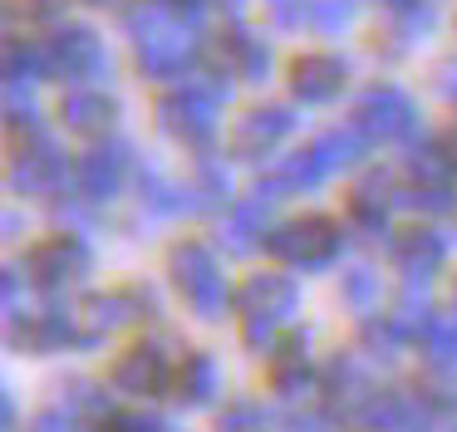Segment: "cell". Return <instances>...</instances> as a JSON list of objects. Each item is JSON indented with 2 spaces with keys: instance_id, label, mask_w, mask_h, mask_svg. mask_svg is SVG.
I'll use <instances>...</instances> for the list:
<instances>
[{
  "instance_id": "6da1fadb",
  "label": "cell",
  "mask_w": 457,
  "mask_h": 432,
  "mask_svg": "<svg viewBox=\"0 0 457 432\" xmlns=\"http://www.w3.org/2000/svg\"><path fill=\"white\" fill-rule=\"evenodd\" d=\"M129 35L138 45V69L148 79H182L197 64V45L182 35V25L158 0H143L129 10Z\"/></svg>"
},
{
  "instance_id": "7a4b0ae2",
  "label": "cell",
  "mask_w": 457,
  "mask_h": 432,
  "mask_svg": "<svg viewBox=\"0 0 457 432\" xmlns=\"http://www.w3.org/2000/svg\"><path fill=\"white\" fill-rule=\"evenodd\" d=\"M237 304H241V334H246V344L251 349H270V344H276V329L300 310V285L290 280V275L261 270L241 285Z\"/></svg>"
},
{
  "instance_id": "3957f363",
  "label": "cell",
  "mask_w": 457,
  "mask_h": 432,
  "mask_svg": "<svg viewBox=\"0 0 457 432\" xmlns=\"http://www.w3.org/2000/svg\"><path fill=\"white\" fill-rule=\"evenodd\" d=\"M168 275L182 290V300L192 304L197 320H221V310H227V275H221L217 255H212L207 245L202 241H178L168 251Z\"/></svg>"
},
{
  "instance_id": "277c9868",
  "label": "cell",
  "mask_w": 457,
  "mask_h": 432,
  "mask_svg": "<svg viewBox=\"0 0 457 432\" xmlns=\"http://www.w3.org/2000/svg\"><path fill=\"white\" fill-rule=\"evenodd\" d=\"M345 245V231L329 216H300V221H286L266 236V251L286 265H300V270H325L329 261Z\"/></svg>"
},
{
  "instance_id": "5b68a950",
  "label": "cell",
  "mask_w": 457,
  "mask_h": 432,
  "mask_svg": "<svg viewBox=\"0 0 457 432\" xmlns=\"http://www.w3.org/2000/svg\"><path fill=\"white\" fill-rule=\"evenodd\" d=\"M418 123H423L418 104L403 94V88H394V84L364 88L359 104H354V128L369 137V143H403V137L418 133Z\"/></svg>"
},
{
  "instance_id": "8992f818",
  "label": "cell",
  "mask_w": 457,
  "mask_h": 432,
  "mask_svg": "<svg viewBox=\"0 0 457 432\" xmlns=\"http://www.w3.org/2000/svg\"><path fill=\"white\" fill-rule=\"evenodd\" d=\"M25 275H30L40 290H64V285L84 280L89 275V245L79 236H40V241L25 251Z\"/></svg>"
},
{
  "instance_id": "52a82bcc",
  "label": "cell",
  "mask_w": 457,
  "mask_h": 432,
  "mask_svg": "<svg viewBox=\"0 0 457 432\" xmlns=\"http://www.w3.org/2000/svg\"><path fill=\"white\" fill-rule=\"evenodd\" d=\"M217 108L221 98H212L202 84H182L172 88V94H162L158 104V118H162V133H172L178 143H207L212 133H217Z\"/></svg>"
},
{
  "instance_id": "ba28073f",
  "label": "cell",
  "mask_w": 457,
  "mask_h": 432,
  "mask_svg": "<svg viewBox=\"0 0 457 432\" xmlns=\"http://www.w3.org/2000/svg\"><path fill=\"white\" fill-rule=\"evenodd\" d=\"M45 54H50V69L64 74V79H84V84L109 79V49H104V39L94 35V29H84V25L54 29L50 45H45Z\"/></svg>"
},
{
  "instance_id": "9c48e42d",
  "label": "cell",
  "mask_w": 457,
  "mask_h": 432,
  "mask_svg": "<svg viewBox=\"0 0 457 432\" xmlns=\"http://www.w3.org/2000/svg\"><path fill=\"white\" fill-rule=\"evenodd\" d=\"M60 182H64L60 143L45 137V133H30L21 147H15V157H11V187L21 196H50V192H60Z\"/></svg>"
},
{
  "instance_id": "30bf717a",
  "label": "cell",
  "mask_w": 457,
  "mask_h": 432,
  "mask_svg": "<svg viewBox=\"0 0 457 432\" xmlns=\"http://www.w3.org/2000/svg\"><path fill=\"white\" fill-rule=\"evenodd\" d=\"M295 133V113L280 104H266V108H251V113L237 118V128H231V153L241 157V162H256V157H270L286 137Z\"/></svg>"
},
{
  "instance_id": "8fae6325",
  "label": "cell",
  "mask_w": 457,
  "mask_h": 432,
  "mask_svg": "<svg viewBox=\"0 0 457 432\" xmlns=\"http://www.w3.org/2000/svg\"><path fill=\"white\" fill-rule=\"evenodd\" d=\"M168 383H172L168 353L153 349V344H133V349H123L119 363H113V388H119V393H133V398L162 393Z\"/></svg>"
},
{
  "instance_id": "7c38bea8",
  "label": "cell",
  "mask_w": 457,
  "mask_h": 432,
  "mask_svg": "<svg viewBox=\"0 0 457 432\" xmlns=\"http://www.w3.org/2000/svg\"><path fill=\"white\" fill-rule=\"evenodd\" d=\"M74 177H79V192L89 196V202H109V196H119L123 177H129V147L123 143L89 147V153L79 157V167H74Z\"/></svg>"
},
{
  "instance_id": "4fadbf2b",
  "label": "cell",
  "mask_w": 457,
  "mask_h": 432,
  "mask_svg": "<svg viewBox=\"0 0 457 432\" xmlns=\"http://www.w3.org/2000/svg\"><path fill=\"white\" fill-rule=\"evenodd\" d=\"M15 344L30 353H54L64 349V344H89V334L74 329V314L60 310V304H50V310H35V314H15Z\"/></svg>"
},
{
  "instance_id": "5bb4252c",
  "label": "cell",
  "mask_w": 457,
  "mask_h": 432,
  "mask_svg": "<svg viewBox=\"0 0 457 432\" xmlns=\"http://www.w3.org/2000/svg\"><path fill=\"white\" fill-rule=\"evenodd\" d=\"M270 206H276V192H266V187H256L251 196H241V202L231 206L227 221H221V241H227V251L246 255L261 236L276 231V226H270Z\"/></svg>"
},
{
  "instance_id": "9a60e30c",
  "label": "cell",
  "mask_w": 457,
  "mask_h": 432,
  "mask_svg": "<svg viewBox=\"0 0 457 432\" xmlns=\"http://www.w3.org/2000/svg\"><path fill=\"white\" fill-rule=\"evenodd\" d=\"M345 88V64L335 54H300L290 64V94L300 104H329Z\"/></svg>"
},
{
  "instance_id": "2e32d148",
  "label": "cell",
  "mask_w": 457,
  "mask_h": 432,
  "mask_svg": "<svg viewBox=\"0 0 457 432\" xmlns=\"http://www.w3.org/2000/svg\"><path fill=\"white\" fill-rule=\"evenodd\" d=\"M388 251H394L398 270L408 275V280H428V275H437V265L447 261V245L437 231H428V226H413V231H398L394 241H388Z\"/></svg>"
},
{
  "instance_id": "e0dca14e",
  "label": "cell",
  "mask_w": 457,
  "mask_h": 432,
  "mask_svg": "<svg viewBox=\"0 0 457 432\" xmlns=\"http://www.w3.org/2000/svg\"><path fill=\"white\" fill-rule=\"evenodd\" d=\"M394 202H398V196H394V182H388L384 172L364 177V182L354 187V196H349V226L378 241V236L388 231V206H394Z\"/></svg>"
},
{
  "instance_id": "ac0fdd59",
  "label": "cell",
  "mask_w": 457,
  "mask_h": 432,
  "mask_svg": "<svg viewBox=\"0 0 457 432\" xmlns=\"http://www.w3.org/2000/svg\"><path fill=\"white\" fill-rule=\"evenodd\" d=\"M143 310H153V295L148 290H109V295H94L84 304V320H89V339L99 334H113L123 324H133Z\"/></svg>"
},
{
  "instance_id": "d6986e66",
  "label": "cell",
  "mask_w": 457,
  "mask_h": 432,
  "mask_svg": "<svg viewBox=\"0 0 457 432\" xmlns=\"http://www.w3.org/2000/svg\"><path fill=\"white\" fill-rule=\"evenodd\" d=\"M60 113H64V128H70V133H104V128L119 118V104H113L104 88L84 84V88H70V94H64Z\"/></svg>"
},
{
  "instance_id": "ffe728a7",
  "label": "cell",
  "mask_w": 457,
  "mask_h": 432,
  "mask_svg": "<svg viewBox=\"0 0 457 432\" xmlns=\"http://www.w3.org/2000/svg\"><path fill=\"white\" fill-rule=\"evenodd\" d=\"M217 64L231 69L237 79H246V84H261V79L270 74V49L261 45L251 29H231V35H221V45H217Z\"/></svg>"
},
{
  "instance_id": "44dd1931",
  "label": "cell",
  "mask_w": 457,
  "mask_h": 432,
  "mask_svg": "<svg viewBox=\"0 0 457 432\" xmlns=\"http://www.w3.org/2000/svg\"><path fill=\"white\" fill-rule=\"evenodd\" d=\"M329 177V167L315 157V147H300V153H290V157H276L270 162V172H266V192H310V187H320Z\"/></svg>"
},
{
  "instance_id": "7402d4cb",
  "label": "cell",
  "mask_w": 457,
  "mask_h": 432,
  "mask_svg": "<svg viewBox=\"0 0 457 432\" xmlns=\"http://www.w3.org/2000/svg\"><path fill=\"white\" fill-rule=\"evenodd\" d=\"M172 398L178 403H187V408H202V403H212L221 393V369H217V359L212 353H187L182 359V369L172 373Z\"/></svg>"
},
{
  "instance_id": "603a6c76",
  "label": "cell",
  "mask_w": 457,
  "mask_h": 432,
  "mask_svg": "<svg viewBox=\"0 0 457 432\" xmlns=\"http://www.w3.org/2000/svg\"><path fill=\"white\" fill-rule=\"evenodd\" d=\"M310 383H315V369L305 359V339H286L280 353L270 359V388L286 393V398H300V393H310Z\"/></svg>"
},
{
  "instance_id": "cb8c5ba5",
  "label": "cell",
  "mask_w": 457,
  "mask_h": 432,
  "mask_svg": "<svg viewBox=\"0 0 457 432\" xmlns=\"http://www.w3.org/2000/svg\"><path fill=\"white\" fill-rule=\"evenodd\" d=\"M50 69V54L30 39H5V94H30V84Z\"/></svg>"
},
{
  "instance_id": "d4e9b609",
  "label": "cell",
  "mask_w": 457,
  "mask_h": 432,
  "mask_svg": "<svg viewBox=\"0 0 457 432\" xmlns=\"http://www.w3.org/2000/svg\"><path fill=\"white\" fill-rule=\"evenodd\" d=\"M310 147H315V157L329 167V172H345V167H354L359 157H364L369 137L359 133V128H325Z\"/></svg>"
},
{
  "instance_id": "484cf974",
  "label": "cell",
  "mask_w": 457,
  "mask_h": 432,
  "mask_svg": "<svg viewBox=\"0 0 457 432\" xmlns=\"http://www.w3.org/2000/svg\"><path fill=\"white\" fill-rule=\"evenodd\" d=\"M418 349L433 369H457V320L453 314H433V320L418 329Z\"/></svg>"
},
{
  "instance_id": "4316f807",
  "label": "cell",
  "mask_w": 457,
  "mask_h": 432,
  "mask_svg": "<svg viewBox=\"0 0 457 432\" xmlns=\"http://www.w3.org/2000/svg\"><path fill=\"white\" fill-rule=\"evenodd\" d=\"M408 329L398 314H369L364 324H359V344H364L369 359H398V349H403Z\"/></svg>"
},
{
  "instance_id": "83f0119b",
  "label": "cell",
  "mask_w": 457,
  "mask_h": 432,
  "mask_svg": "<svg viewBox=\"0 0 457 432\" xmlns=\"http://www.w3.org/2000/svg\"><path fill=\"white\" fill-rule=\"evenodd\" d=\"M453 147H437V143H428V147H413L408 153V177H413V187H453Z\"/></svg>"
},
{
  "instance_id": "f1b7e54d",
  "label": "cell",
  "mask_w": 457,
  "mask_h": 432,
  "mask_svg": "<svg viewBox=\"0 0 457 432\" xmlns=\"http://www.w3.org/2000/svg\"><path fill=\"white\" fill-rule=\"evenodd\" d=\"M192 212H212V206H221L227 202V192H231V177H227V167L221 162H212V157H202L197 162V172H192Z\"/></svg>"
},
{
  "instance_id": "f546056e",
  "label": "cell",
  "mask_w": 457,
  "mask_h": 432,
  "mask_svg": "<svg viewBox=\"0 0 457 432\" xmlns=\"http://www.w3.org/2000/svg\"><path fill=\"white\" fill-rule=\"evenodd\" d=\"M138 192H143V202H148V212H158V216H172V212H182V206H192V192H187V187L162 182L158 172H143V177H138Z\"/></svg>"
},
{
  "instance_id": "4dcf8cb0",
  "label": "cell",
  "mask_w": 457,
  "mask_h": 432,
  "mask_svg": "<svg viewBox=\"0 0 457 432\" xmlns=\"http://www.w3.org/2000/svg\"><path fill=\"white\" fill-rule=\"evenodd\" d=\"M388 20L403 39H418L428 25H433V0H384Z\"/></svg>"
},
{
  "instance_id": "1f68e13d",
  "label": "cell",
  "mask_w": 457,
  "mask_h": 432,
  "mask_svg": "<svg viewBox=\"0 0 457 432\" xmlns=\"http://www.w3.org/2000/svg\"><path fill=\"white\" fill-rule=\"evenodd\" d=\"M398 206L443 216V212H453V206H457V196H453V187H408V192H398Z\"/></svg>"
},
{
  "instance_id": "d6a6232c",
  "label": "cell",
  "mask_w": 457,
  "mask_h": 432,
  "mask_svg": "<svg viewBox=\"0 0 457 432\" xmlns=\"http://www.w3.org/2000/svg\"><path fill=\"white\" fill-rule=\"evenodd\" d=\"M359 0H310V20H315L325 35H335V29H345L349 20H354Z\"/></svg>"
},
{
  "instance_id": "836d02e7",
  "label": "cell",
  "mask_w": 457,
  "mask_h": 432,
  "mask_svg": "<svg viewBox=\"0 0 457 432\" xmlns=\"http://www.w3.org/2000/svg\"><path fill=\"white\" fill-rule=\"evenodd\" d=\"M345 300L354 304V310H374V300H378V275L369 270V265H354V270L345 275Z\"/></svg>"
},
{
  "instance_id": "e575fe53",
  "label": "cell",
  "mask_w": 457,
  "mask_h": 432,
  "mask_svg": "<svg viewBox=\"0 0 457 432\" xmlns=\"http://www.w3.org/2000/svg\"><path fill=\"white\" fill-rule=\"evenodd\" d=\"M70 412H94V418H109V393L94 388V383H70Z\"/></svg>"
},
{
  "instance_id": "d590c367",
  "label": "cell",
  "mask_w": 457,
  "mask_h": 432,
  "mask_svg": "<svg viewBox=\"0 0 457 432\" xmlns=\"http://www.w3.org/2000/svg\"><path fill=\"white\" fill-rule=\"evenodd\" d=\"M261 422H266V412H261V403H231L227 412H221V432H261Z\"/></svg>"
},
{
  "instance_id": "8d00e7d4",
  "label": "cell",
  "mask_w": 457,
  "mask_h": 432,
  "mask_svg": "<svg viewBox=\"0 0 457 432\" xmlns=\"http://www.w3.org/2000/svg\"><path fill=\"white\" fill-rule=\"evenodd\" d=\"M109 432H172V428L158 418H143V412H119V418H109Z\"/></svg>"
},
{
  "instance_id": "74e56055",
  "label": "cell",
  "mask_w": 457,
  "mask_h": 432,
  "mask_svg": "<svg viewBox=\"0 0 457 432\" xmlns=\"http://www.w3.org/2000/svg\"><path fill=\"white\" fill-rule=\"evenodd\" d=\"M158 5L168 10V15L178 20V25H197L202 10H207V0H158Z\"/></svg>"
},
{
  "instance_id": "f35d334b",
  "label": "cell",
  "mask_w": 457,
  "mask_h": 432,
  "mask_svg": "<svg viewBox=\"0 0 457 432\" xmlns=\"http://www.w3.org/2000/svg\"><path fill=\"white\" fill-rule=\"evenodd\" d=\"M30 432H84V428L74 422V412L50 408V412H40V418H35V428H30Z\"/></svg>"
},
{
  "instance_id": "ab89813d",
  "label": "cell",
  "mask_w": 457,
  "mask_h": 432,
  "mask_svg": "<svg viewBox=\"0 0 457 432\" xmlns=\"http://www.w3.org/2000/svg\"><path fill=\"white\" fill-rule=\"evenodd\" d=\"M270 5V15L280 20V25H300V15L310 10V0H266Z\"/></svg>"
},
{
  "instance_id": "60d3db41",
  "label": "cell",
  "mask_w": 457,
  "mask_h": 432,
  "mask_svg": "<svg viewBox=\"0 0 457 432\" xmlns=\"http://www.w3.org/2000/svg\"><path fill=\"white\" fill-rule=\"evenodd\" d=\"M5 310L21 314V265H5Z\"/></svg>"
},
{
  "instance_id": "b9f144b4",
  "label": "cell",
  "mask_w": 457,
  "mask_h": 432,
  "mask_svg": "<svg viewBox=\"0 0 457 432\" xmlns=\"http://www.w3.org/2000/svg\"><path fill=\"white\" fill-rule=\"evenodd\" d=\"M286 432H325V418H290Z\"/></svg>"
},
{
  "instance_id": "7bdbcfd3",
  "label": "cell",
  "mask_w": 457,
  "mask_h": 432,
  "mask_svg": "<svg viewBox=\"0 0 457 432\" xmlns=\"http://www.w3.org/2000/svg\"><path fill=\"white\" fill-rule=\"evenodd\" d=\"M437 88H443V98H453V104H457V64H447V69H443Z\"/></svg>"
},
{
  "instance_id": "ee69618b",
  "label": "cell",
  "mask_w": 457,
  "mask_h": 432,
  "mask_svg": "<svg viewBox=\"0 0 457 432\" xmlns=\"http://www.w3.org/2000/svg\"><path fill=\"white\" fill-rule=\"evenodd\" d=\"M5 432H15V398L5 393Z\"/></svg>"
},
{
  "instance_id": "f6af8a7d",
  "label": "cell",
  "mask_w": 457,
  "mask_h": 432,
  "mask_svg": "<svg viewBox=\"0 0 457 432\" xmlns=\"http://www.w3.org/2000/svg\"><path fill=\"white\" fill-rule=\"evenodd\" d=\"M447 147H453V157H457V128H453V137H447Z\"/></svg>"
},
{
  "instance_id": "bcb514c9",
  "label": "cell",
  "mask_w": 457,
  "mask_h": 432,
  "mask_svg": "<svg viewBox=\"0 0 457 432\" xmlns=\"http://www.w3.org/2000/svg\"><path fill=\"white\" fill-rule=\"evenodd\" d=\"M217 5H227V10H237V5H241V0H217Z\"/></svg>"
},
{
  "instance_id": "7dc6e473",
  "label": "cell",
  "mask_w": 457,
  "mask_h": 432,
  "mask_svg": "<svg viewBox=\"0 0 457 432\" xmlns=\"http://www.w3.org/2000/svg\"><path fill=\"white\" fill-rule=\"evenodd\" d=\"M94 5H104V0H94Z\"/></svg>"
},
{
  "instance_id": "c3c4849f",
  "label": "cell",
  "mask_w": 457,
  "mask_h": 432,
  "mask_svg": "<svg viewBox=\"0 0 457 432\" xmlns=\"http://www.w3.org/2000/svg\"><path fill=\"white\" fill-rule=\"evenodd\" d=\"M453 432H457V428H453Z\"/></svg>"
}]
</instances>
